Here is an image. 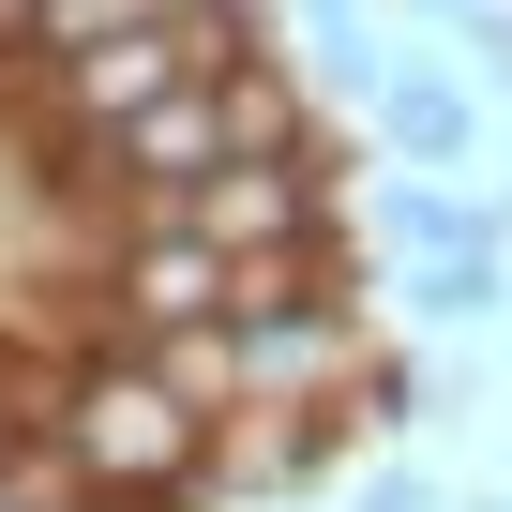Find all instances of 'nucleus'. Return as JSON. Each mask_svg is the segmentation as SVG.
Returning <instances> with one entry per match:
<instances>
[{
	"label": "nucleus",
	"instance_id": "7",
	"mask_svg": "<svg viewBox=\"0 0 512 512\" xmlns=\"http://www.w3.org/2000/svg\"><path fill=\"white\" fill-rule=\"evenodd\" d=\"M512 272H497V241H452V256H422V317H482Z\"/></svg>",
	"mask_w": 512,
	"mask_h": 512
},
{
	"label": "nucleus",
	"instance_id": "3",
	"mask_svg": "<svg viewBox=\"0 0 512 512\" xmlns=\"http://www.w3.org/2000/svg\"><path fill=\"white\" fill-rule=\"evenodd\" d=\"M106 317H121L136 347L211 332V317H226V256H211L196 226H121V256H106Z\"/></svg>",
	"mask_w": 512,
	"mask_h": 512
},
{
	"label": "nucleus",
	"instance_id": "4",
	"mask_svg": "<svg viewBox=\"0 0 512 512\" xmlns=\"http://www.w3.org/2000/svg\"><path fill=\"white\" fill-rule=\"evenodd\" d=\"M377 121H392L407 181H437V166L467 151V91H452V76H422V61H392V76H377Z\"/></svg>",
	"mask_w": 512,
	"mask_h": 512
},
{
	"label": "nucleus",
	"instance_id": "11",
	"mask_svg": "<svg viewBox=\"0 0 512 512\" xmlns=\"http://www.w3.org/2000/svg\"><path fill=\"white\" fill-rule=\"evenodd\" d=\"M0 467H16V392H0Z\"/></svg>",
	"mask_w": 512,
	"mask_h": 512
},
{
	"label": "nucleus",
	"instance_id": "9",
	"mask_svg": "<svg viewBox=\"0 0 512 512\" xmlns=\"http://www.w3.org/2000/svg\"><path fill=\"white\" fill-rule=\"evenodd\" d=\"M362 512H437V482H407V467H377V482H362Z\"/></svg>",
	"mask_w": 512,
	"mask_h": 512
},
{
	"label": "nucleus",
	"instance_id": "6",
	"mask_svg": "<svg viewBox=\"0 0 512 512\" xmlns=\"http://www.w3.org/2000/svg\"><path fill=\"white\" fill-rule=\"evenodd\" d=\"M136 362H151V377H166L196 422H211V407H226V377H241V332L211 317V332H166V347H136Z\"/></svg>",
	"mask_w": 512,
	"mask_h": 512
},
{
	"label": "nucleus",
	"instance_id": "2",
	"mask_svg": "<svg viewBox=\"0 0 512 512\" xmlns=\"http://www.w3.org/2000/svg\"><path fill=\"white\" fill-rule=\"evenodd\" d=\"M166 226H196L226 272H256V256H317V241H332V166H226V181H196Z\"/></svg>",
	"mask_w": 512,
	"mask_h": 512
},
{
	"label": "nucleus",
	"instance_id": "5",
	"mask_svg": "<svg viewBox=\"0 0 512 512\" xmlns=\"http://www.w3.org/2000/svg\"><path fill=\"white\" fill-rule=\"evenodd\" d=\"M377 211H392V241H407V256H452V241H497V226H482V196H452V181H377Z\"/></svg>",
	"mask_w": 512,
	"mask_h": 512
},
{
	"label": "nucleus",
	"instance_id": "10",
	"mask_svg": "<svg viewBox=\"0 0 512 512\" xmlns=\"http://www.w3.org/2000/svg\"><path fill=\"white\" fill-rule=\"evenodd\" d=\"M31 16H46V0H0V31H31Z\"/></svg>",
	"mask_w": 512,
	"mask_h": 512
},
{
	"label": "nucleus",
	"instance_id": "1",
	"mask_svg": "<svg viewBox=\"0 0 512 512\" xmlns=\"http://www.w3.org/2000/svg\"><path fill=\"white\" fill-rule=\"evenodd\" d=\"M46 437L76 452V482L91 497H121V512H196L211 497V422L136 362V347H106L61 407H46Z\"/></svg>",
	"mask_w": 512,
	"mask_h": 512
},
{
	"label": "nucleus",
	"instance_id": "8",
	"mask_svg": "<svg viewBox=\"0 0 512 512\" xmlns=\"http://www.w3.org/2000/svg\"><path fill=\"white\" fill-rule=\"evenodd\" d=\"M136 16H166V0H46V16H31V46H106V31H136Z\"/></svg>",
	"mask_w": 512,
	"mask_h": 512
}]
</instances>
